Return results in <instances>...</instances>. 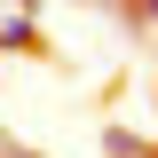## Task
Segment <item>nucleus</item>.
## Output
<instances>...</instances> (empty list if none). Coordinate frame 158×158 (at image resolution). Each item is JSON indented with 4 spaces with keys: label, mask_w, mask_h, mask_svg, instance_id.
<instances>
[{
    "label": "nucleus",
    "mask_w": 158,
    "mask_h": 158,
    "mask_svg": "<svg viewBox=\"0 0 158 158\" xmlns=\"http://www.w3.org/2000/svg\"><path fill=\"white\" fill-rule=\"evenodd\" d=\"M24 158H32V150H24Z\"/></svg>",
    "instance_id": "3"
},
{
    "label": "nucleus",
    "mask_w": 158,
    "mask_h": 158,
    "mask_svg": "<svg viewBox=\"0 0 158 158\" xmlns=\"http://www.w3.org/2000/svg\"><path fill=\"white\" fill-rule=\"evenodd\" d=\"M0 48H32V16H0Z\"/></svg>",
    "instance_id": "1"
},
{
    "label": "nucleus",
    "mask_w": 158,
    "mask_h": 158,
    "mask_svg": "<svg viewBox=\"0 0 158 158\" xmlns=\"http://www.w3.org/2000/svg\"><path fill=\"white\" fill-rule=\"evenodd\" d=\"M135 8H142V16H150V24H158V0H135Z\"/></svg>",
    "instance_id": "2"
}]
</instances>
